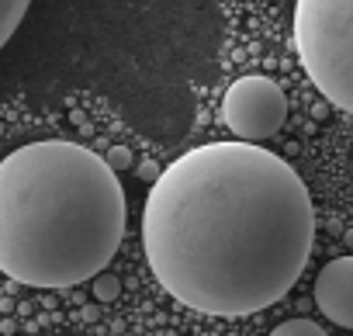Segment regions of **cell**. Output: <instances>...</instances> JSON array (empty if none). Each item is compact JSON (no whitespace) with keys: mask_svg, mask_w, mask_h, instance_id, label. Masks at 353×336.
Listing matches in <instances>:
<instances>
[{"mask_svg":"<svg viewBox=\"0 0 353 336\" xmlns=\"http://www.w3.org/2000/svg\"><path fill=\"white\" fill-rule=\"evenodd\" d=\"M315 246V208L298 170L256 142H205L152 181L142 250L181 305L239 319L281 302Z\"/></svg>","mask_w":353,"mask_h":336,"instance_id":"1","label":"cell"},{"mask_svg":"<svg viewBox=\"0 0 353 336\" xmlns=\"http://www.w3.org/2000/svg\"><path fill=\"white\" fill-rule=\"evenodd\" d=\"M125 239V191L104 156L42 139L0 159V270L28 288H73L108 270Z\"/></svg>","mask_w":353,"mask_h":336,"instance_id":"2","label":"cell"},{"mask_svg":"<svg viewBox=\"0 0 353 336\" xmlns=\"http://www.w3.org/2000/svg\"><path fill=\"white\" fill-rule=\"evenodd\" d=\"M294 49L315 90L353 115V0H298Z\"/></svg>","mask_w":353,"mask_h":336,"instance_id":"3","label":"cell"},{"mask_svg":"<svg viewBox=\"0 0 353 336\" xmlns=\"http://www.w3.org/2000/svg\"><path fill=\"white\" fill-rule=\"evenodd\" d=\"M222 121L243 142L270 139L288 121V97L270 77H239L222 97Z\"/></svg>","mask_w":353,"mask_h":336,"instance_id":"4","label":"cell"},{"mask_svg":"<svg viewBox=\"0 0 353 336\" xmlns=\"http://www.w3.org/2000/svg\"><path fill=\"white\" fill-rule=\"evenodd\" d=\"M312 298L329 322L353 329V257L329 260L315 277Z\"/></svg>","mask_w":353,"mask_h":336,"instance_id":"5","label":"cell"},{"mask_svg":"<svg viewBox=\"0 0 353 336\" xmlns=\"http://www.w3.org/2000/svg\"><path fill=\"white\" fill-rule=\"evenodd\" d=\"M32 0H0V49L11 42V35L21 28Z\"/></svg>","mask_w":353,"mask_h":336,"instance_id":"6","label":"cell"},{"mask_svg":"<svg viewBox=\"0 0 353 336\" xmlns=\"http://www.w3.org/2000/svg\"><path fill=\"white\" fill-rule=\"evenodd\" d=\"M270 336H329V333L322 326H315L312 319H288V322L274 326Z\"/></svg>","mask_w":353,"mask_h":336,"instance_id":"7","label":"cell"},{"mask_svg":"<svg viewBox=\"0 0 353 336\" xmlns=\"http://www.w3.org/2000/svg\"><path fill=\"white\" fill-rule=\"evenodd\" d=\"M90 281H94V298H97V302H114V298L121 295V281H118L114 274H104V270H101V274H94Z\"/></svg>","mask_w":353,"mask_h":336,"instance_id":"8","label":"cell"},{"mask_svg":"<svg viewBox=\"0 0 353 336\" xmlns=\"http://www.w3.org/2000/svg\"><path fill=\"white\" fill-rule=\"evenodd\" d=\"M104 159H108L111 170L118 174V170H125V166H132V149H128V146H111Z\"/></svg>","mask_w":353,"mask_h":336,"instance_id":"9","label":"cell"},{"mask_svg":"<svg viewBox=\"0 0 353 336\" xmlns=\"http://www.w3.org/2000/svg\"><path fill=\"white\" fill-rule=\"evenodd\" d=\"M139 177H142L145 184H152V181L159 177V163H156V159H145V163H139Z\"/></svg>","mask_w":353,"mask_h":336,"instance_id":"10","label":"cell"},{"mask_svg":"<svg viewBox=\"0 0 353 336\" xmlns=\"http://www.w3.org/2000/svg\"><path fill=\"white\" fill-rule=\"evenodd\" d=\"M80 319H83V322H97V319H101V308H97V305H83V308H80Z\"/></svg>","mask_w":353,"mask_h":336,"instance_id":"11","label":"cell"},{"mask_svg":"<svg viewBox=\"0 0 353 336\" xmlns=\"http://www.w3.org/2000/svg\"><path fill=\"white\" fill-rule=\"evenodd\" d=\"M14 308H18V302L11 295H0V312H14Z\"/></svg>","mask_w":353,"mask_h":336,"instance_id":"12","label":"cell"},{"mask_svg":"<svg viewBox=\"0 0 353 336\" xmlns=\"http://www.w3.org/2000/svg\"><path fill=\"white\" fill-rule=\"evenodd\" d=\"M325 115H329V101H322V104H315V108H312V118H319V121H322Z\"/></svg>","mask_w":353,"mask_h":336,"instance_id":"13","label":"cell"},{"mask_svg":"<svg viewBox=\"0 0 353 336\" xmlns=\"http://www.w3.org/2000/svg\"><path fill=\"white\" fill-rule=\"evenodd\" d=\"M0 135H4V121H0Z\"/></svg>","mask_w":353,"mask_h":336,"instance_id":"14","label":"cell"}]
</instances>
